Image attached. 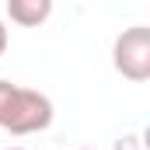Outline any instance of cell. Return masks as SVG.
Returning <instances> with one entry per match:
<instances>
[{"label": "cell", "instance_id": "6da1fadb", "mask_svg": "<svg viewBox=\"0 0 150 150\" xmlns=\"http://www.w3.org/2000/svg\"><path fill=\"white\" fill-rule=\"evenodd\" d=\"M52 115H56V108H52L49 94L32 91V87H18L14 91V101H11V112H7V119H4L0 129H7L11 136L42 133V129L52 126Z\"/></svg>", "mask_w": 150, "mask_h": 150}, {"label": "cell", "instance_id": "7a4b0ae2", "mask_svg": "<svg viewBox=\"0 0 150 150\" xmlns=\"http://www.w3.org/2000/svg\"><path fill=\"white\" fill-rule=\"evenodd\" d=\"M112 63H115V70L126 80H133V84L150 80V28L147 25H133V28H126L115 38Z\"/></svg>", "mask_w": 150, "mask_h": 150}, {"label": "cell", "instance_id": "3957f363", "mask_svg": "<svg viewBox=\"0 0 150 150\" xmlns=\"http://www.w3.org/2000/svg\"><path fill=\"white\" fill-rule=\"evenodd\" d=\"M52 14V0H7V18L21 28H38Z\"/></svg>", "mask_w": 150, "mask_h": 150}, {"label": "cell", "instance_id": "277c9868", "mask_svg": "<svg viewBox=\"0 0 150 150\" xmlns=\"http://www.w3.org/2000/svg\"><path fill=\"white\" fill-rule=\"evenodd\" d=\"M14 91H18V84H11V80H0V126H4V119L11 112V101H14Z\"/></svg>", "mask_w": 150, "mask_h": 150}, {"label": "cell", "instance_id": "5b68a950", "mask_svg": "<svg viewBox=\"0 0 150 150\" xmlns=\"http://www.w3.org/2000/svg\"><path fill=\"white\" fill-rule=\"evenodd\" d=\"M115 150H140V136H122V140H115Z\"/></svg>", "mask_w": 150, "mask_h": 150}, {"label": "cell", "instance_id": "8992f818", "mask_svg": "<svg viewBox=\"0 0 150 150\" xmlns=\"http://www.w3.org/2000/svg\"><path fill=\"white\" fill-rule=\"evenodd\" d=\"M7 42H11V35H7V25H4V18H0V56L7 52Z\"/></svg>", "mask_w": 150, "mask_h": 150}, {"label": "cell", "instance_id": "52a82bcc", "mask_svg": "<svg viewBox=\"0 0 150 150\" xmlns=\"http://www.w3.org/2000/svg\"><path fill=\"white\" fill-rule=\"evenodd\" d=\"M7 150H28V147H7Z\"/></svg>", "mask_w": 150, "mask_h": 150}, {"label": "cell", "instance_id": "ba28073f", "mask_svg": "<svg viewBox=\"0 0 150 150\" xmlns=\"http://www.w3.org/2000/svg\"><path fill=\"white\" fill-rule=\"evenodd\" d=\"M80 150H91V147H80Z\"/></svg>", "mask_w": 150, "mask_h": 150}]
</instances>
